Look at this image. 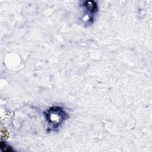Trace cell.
<instances>
[{"mask_svg":"<svg viewBox=\"0 0 152 152\" xmlns=\"http://www.w3.org/2000/svg\"><path fill=\"white\" fill-rule=\"evenodd\" d=\"M49 131H55L68 118L67 113L59 106L50 107L44 112Z\"/></svg>","mask_w":152,"mask_h":152,"instance_id":"1","label":"cell"}]
</instances>
